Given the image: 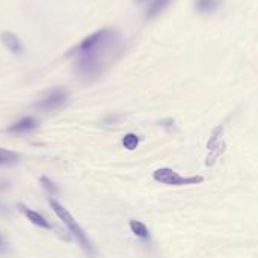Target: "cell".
Wrapping results in <instances>:
<instances>
[{"instance_id":"12","label":"cell","mask_w":258,"mask_h":258,"mask_svg":"<svg viewBox=\"0 0 258 258\" xmlns=\"http://www.w3.org/2000/svg\"><path fill=\"white\" fill-rule=\"evenodd\" d=\"M122 145H124L125 150L133 151V150H136L138 145H139V138H138L135 133H128V135H125V136L122 138Z\"/></svg>"},{"instance_id":"14","label":"cell","mask_w":258,"mask_h":258,"mask_svg":"<svg viewBox=\"0 0 258 258\" xmlns=\"http://www.w3.org/2000/svg\"><path fill=\"white\" fill-rule=\"evenodd\" d=\"M222 133H224V128L222 127H216L212 133V138L207 144V148L212 150L213 147H216L218 144H221V138H222Z\"/></svg>"},{"instance_id":"16","label":"cell","mask_w":258,"mask_h":258,"mask_svg":"<svg viewBox=\"0 0 258 258\" xmlns=\"http://www.w3.org/2000/svg\"><path fill=\"white\" fill-rule=\"evenodd\" d=\"M135 2H138V3H144V2H147V0H135Z\"/></svg>"},{"instance_id":"7","label":"cell","mask_w":258,"mask_h":258,"mask_svg":"<svg viewBox=\"0 0 258 258\" xmlns=\"http://www.w3.org/2000/svg\"><path fill=\"white\" fill-rule=\"evenodd\" d=\"M20 209H21V212L26 215V218L29 219V222H32L33 225H36V227H39V228H42V230H51V225L47 222V219H45L42 215H39L38 212L29 209V207L24 206V204H20Z\"/></svg>"},{"instance_id":"8","label":"cell","mask_w":258,"mask_h":258,"mask_svg":"<svg viewBox=\"0 0 258 258\" xmlns=\"http://www.w3.org/2000/svg\"><path fill=\"white\" fill-rule=\"evenodd\" d=\"M221 6V0H195V9L201 15L215 14Z\"/></svg>"},{"instance_id":"10","label":"cell","mask_w":258,"mask_h":258,"mask_svg":"<svg viewBox=\"0 0 258 258\" xmlns=\"http://www.w3.org/2000/svg\"><path fill=\"white\" fill-rule=\"evenodd\" d=\"M128 227H130L132 233H133L138 239L145 240V242L150 240V230L147 228V225H145L144 222H139V221L132 219V221L128 222Z\"/></svg>"},{"instance_id":"3","label":"cell","mask_w":258,"mask_h":258,"mask_svg":"<svg viewBox=\"0 0 258 258\" xmlns=\"http://www.w3.org/2000/svg\"><path fill=\"white\" fill-rule=\"evenodd\" d=\"M153 178L157 183H162L166 186H195V184H200L204 181V178L201 175L183 177L171 168H160V169L154 171Z\"/></svg>"},{"instance_id":"6","label":"cell","mask_w":258,"mask_h":258,"mask_svg":"<svg viewBox=\"0 0 258 258\" xmlns=\"http://www.w3.org/2000/svg\"><path fill=\"white\" fill-rule=\"evenodd\" d=\"M0 39H2V44H3L11 53H14V54H21V53H23V50H24L23 42L20 41V38H18L15 33L5 30V32H2V35H0Z\"/></svg>"},{"instance_id":"4","label":"cell","mask_w":258,"mask_h":258,"mask_svg":"<svg viewBox=\"0 0 258 258\" xmlns=\"http://www.w3.org/2000/svg\"><path fill=\"white\" fill-rule=\"evenodd\" d=\"M68 98H70V94L65 88H54L48 91L47 94H44L35 103V107L41 112H53V110L63 107L68 103Z\"/></svg>"},{"instance_id":"9","label":"cell","mask_w":258,"mask_h":258,"mask_svg":"<svg viewBox=\"0 0 258 258\" xmlns=\"http://www.w3.org/2000/svg\"><path fill=\"white\" fill-rule=\"evenodd\" d=\"M171 3H172V0H151V3L148 5V9H147V18H156Z\"/></svg>"},{"instance_id":"2","label":"cell","mask_w":258,"mask_h":258,"mask_svg":"<svg viewBox=\"0 0 258 258\" xmlns=\"http://www.w3.org/2000/svg\"><path fill=\"white\" fill-rule=\"evenodd\" d=\"M48 204H50V207H51V210L54 212V215L62 221V224L67 227V230H68V233L79 242V245L89 254V255H92L94 254V246H92V243H91V240L88 239V236H86V233L83 231V228L79 225V222L74 219V216L59 203V201H56V200H50L48 201Z\"/></svg>"},{"instance_id":"1","label":"cell","mask_w":258,"mask_h":258,"mask_svg":"<svg viewBox=\"0 0 258 258\" xmlns=\"http://www.w3.org/2000/svg\"><path fill=\"white\" fill-rule=\"evenodd\" d=\"M122 50L124 41L121 33L112 27H104L88 35L70 50V56L74 59L79 77L85 82H95L119 57Z\"/></svg>"},{"instance_id":"5","label":"cell","mask_w":258,"mask_h":258,"mask_svg":"<svg viewBox=\"0 0 258 258\" xmlns=\"http://www.w3.org/2000/svg\"><path fill=\"white\" fill-rule=\"evenodd\" d=\"M38 125V121L32 116H24V118H20L18 121H15L14 124H11L6 132L11 133V135H26V133H30L36 128Z\"/></svg>"},{"instance_id":"15","label":"cell","mask_w":258,"mask_h":258,"mask_svg":"<svg viewBox=\"0 0 258 258\" xmlns=\"http://www.w3.org/2000/svg\"><path fill=\"white\" fill-rule=\"evenodd\" d=\"M5 249V242H3V239H2V236H0V252Z\"/></svg>"},{"instance_id":"11","label":"cell","mask_w":258,"mask_h":258,"mask_svg":"<svg viewBox=\"0 0 258 258\" xmlns=\"http://www.w3.org/2000/svg\"><path fill=\"white\" fill-rule=\"evenodd\" d=\"M20 159V154L6 148H0V166H8L17 163Z\"/></svg>"},{"instance_id":"13","label":"cell","mask_w":258,"mask_h":258,"mask_svg":"<svg viewBox=\"0 0 258 258\" xmlns=\"http://www.w3.org/2000/svg\"><path fill=\"white\" fill-rule=\"evenodd\" d=\"M39 183L42 184V187H44V190L48 194V195H57L59 194V187L50 180V178H47V177H41L39 178Z\"/></svg>"}]
</instances>
